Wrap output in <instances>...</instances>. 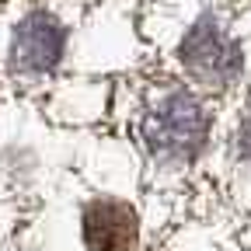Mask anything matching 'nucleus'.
Wrapping results in <instances>:
<instances>
[{"mask_svg": "<svg viewBox=\"0 0 251 251\" xmlns=\"http://www.w3.org/2000/svg\"><path fill=\"white\" fill-rule=\"evenodd\" d=\"M84 237L94 251H129L136 237V216L119 202H98L87 209Z\"/></svg>", "mask_w": 251, "mask_h": 251, "instance_id": "f257e3e1", "label": "nucleus"}]
</instances>
